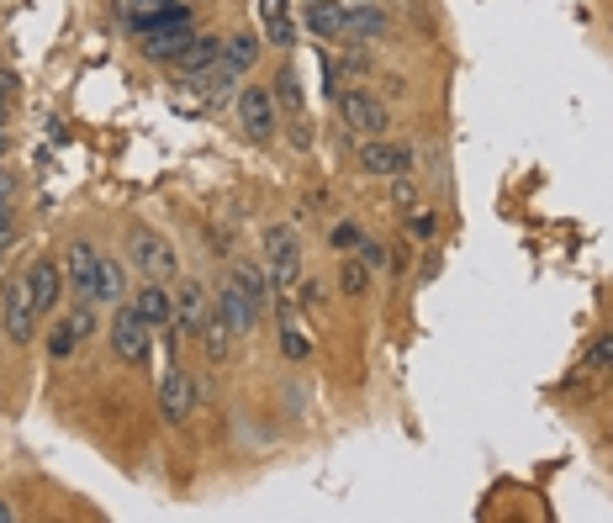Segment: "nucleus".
<instances>
[{
	"label": "nucleus",
	"instance_id": "obj_12",
	"mask_svg": "<svg viewBox=\"0 0 613 523\" xmlns=\"http://www.w3.org/2000/svg\"><path fill=\"white\" fill-rule=\"evenodd\" d=\"M228 280H233V286H238V291L249 296V302H254L259 312H265V302H270V291H275V286H270V270H265V265H254V259H238V265L228 270Z\"/></svg>",
	"mask_w": 613,
	"mask_h": 523
},
{
	"label": "nucleus",
	"instance_id": "obj_34",
	"mask_svg": "<svg viewBox=\"0 0 613 523\" xmlns=\"http://www.w3.org/2000/svg\"><path fill=\"white\" fill-rule=\"evenodd\" d=\"M434 228H439V222H434L429 212H423V217H413V233H418V238H434Z\"/></svg>",
	"mask_w": 613,
	"mask_h": 523
},
{
	"label": "nucleus",
	"instance_id": "obj_35",
	"mask_svg": "<svg viewBox=\"0 0 613 523\" xmlns=\"http://www.w3.org/2000/svg\"><path fill=\"white\" fill-rule=\"evenodd\" d=\"M0 238L11 244V212H0Z\"/></svg>",
	"mask_w": 613,
	"mask_h": 523
},
{
	"label": "nucleus",
	"instance_id": "obj_13",
	"mask_svg": "<svg viewBox=\"0 0 613 523\" xmlns=\"http://www.w3.org/2000/svg\"><path fill=\"white\" fill-rule=\"evenodd\" d=\"M360 164L370 175H407L413 170V154H407V148H392V143H365Z\"/></svg>",
	"mask_w": 613,
	"mask_h": 523
},
{
	"label": "nucleus",
	"instance_id": "obj_5",
	"mask_svg": "<svg viewBox=\"0 0 613 523\" xmlns=\"http://www.w3.org/2000/svg\"><path fill=\"white\" fill-rule=\"evenodd\" d=\"M170 328H175V339H201V328H207V286H201V280H185L180 286Z\"/></svg>",
	"mask_w": 613,
	"mask_h": 523
},
{
	"label": "nucleus",
	"instance_id": "obj_37",
	"mask_svg": "<svg viewBox=\"0 0 613 523\" xmlns=\"http://www.w3.org/2000/svg\"><path fill=\"white\" fill-rule=\"evenodd\" d=\"M0 523H11V502H0Z\"/></svg>",
	"mask_w": 613,
	"mask_h": 523
},
{
	"label": "nucleus",
	"instance_id": "obj_17",
	"mask_svg": "<svg viewBox=\"0 0 613 523\" xmlns=\"http://www.w3.org/2000/svg\"><path fill=\"white\" fill-rule=\"evenodd\" d=\"M307 32L312 37H344V6H333V0H312V6H307Z\"/></svg>",
	"mask_w": 613,
	"mask_h": 523
},
{
	"label": "nucleus",
	"instance_id": "obj_26",
	"mask_svg": "<svg viewBox=\"0 0 613 523\" xmlns=\"http://www.w3.org/2000/svg\"><path fill=\"white\" fill-rule=\"evenodd\" d=\"M281 349H286V360H307V339H302V328H296V323L281 328Z\"/></svg>",
	"mask_w": 613,
	"mask_h": 523
},
{
	"label": "nucleus",
	"instance_id": "obj_9",
	"mask_svg": "<svg viewBox=\"0 0 613 523\" xmlns=\"http://www.w3.org/2000/svg\"><path fill=\"white\" fill-rule=\"evenodd\" d=\"M222 59V37H191V43H185V53H180V59H175V74H180V80L185 85H196L201 80V74H207L212 64Z\"/></svg>",
	"mask_w": 613,
	"mask_h": 523
},
{
	"label": "nucleus",
	"instance_id": "obj_18",
	"mask_svg": "<svg viewBox=\"0 0 613 523\" xmlns=\"http://www.w3.org/2000/svg\"><path fill=\"white\" fill-rule=\"evenodd\" d=\"M191 27H175V32H159V37H143V53L148 59H159V64H175L180 53H185V43H191Z\"/></svg>",
	"mask_w": 613,
	"mask_h": 523
},
{
	"label": "nucleus",
	"instance_id": "obj_39",
	"mask_svg": "<svg viewBox=\"0 0 613 523\" xmlns=\"http://www.w3.org/2000/svg\"><path fill=\"white\" fill-rule=\"evenodd\" d=\"M0 154H6V138H0Z\"/></svg>",
	"mask_w": 613,
	"mask_h": 523
},
{
	"label": "nucleus",
	"instance_id": "obj_27",
	"mask_svg": "<svg viewBox=\"0 0 613 523\" xmlns=\"http://www.w3.org/2000/svg\"><path fill=\"white\" fill-rule=\"evenodd\" d=\"M69 328L80 333V339H90V333H96V302H80V312L69 317Z\"/></svg>",
	"mask_w": 613,
	"mask_h": 523
},
{
	"label": "nucleus",
	"instance_id": "obj_14",
	"mask_svg": "<svg viewBox=\"0 0 613 523\" xmlns=\"http://www.w3.org/2000/svg\"><path fill=\"white\" fill-rule=\"evenodd\" d=\"M133 259L154 275V280H164V275H175V254L164 249V238H154V233H133Z\"/></svg>",
	"mask_w": 613,
	"mask_h": 523
},
{
	"label": "nucleus",
	"instance_id": "obj_25",
	"mask_svg": "<svg viewBox=\"0 0 613 523\" xmlns=\"http://www.w3.org/2000/svg\"><path fill=\"white\" fill-rule=\"evenodd\" d=\"M74 344H80V333H74L69 323H59V328L48 333V360H64V354H69Z\"/></svg>",
	"mask_w": 613,
	"mask_h": 523
},
{
	"label": "nucleus",
	"instance_id": "obj_33",
	"mask_svg": "<svg viewBox=\"0 0 613 523\" xmlns=\"http://www.w3.org/2000/svg\"><path fill=\"white\" fill-rule=\"evenodd\" d=\"M11 196H16V180L11 170H0V212H11Z\"/></svg>",
	"mask_w": 613,
	"mask_h": 523
},
{
	"label": "nucleus",
	"instance_id": "obj_11",
	"mask_svg": "<svg viewBox=\"0 0 613 523\" xmlns=\"http://www.w3.org/2000/svg\"><path fill=\"white\" fill-rule=\"evenodd\" d=\"M217 312H222V323H228L233 333H254V328H259V307L233 286V280H222V291H217Z\"/></svg>",
	"mask_w": 613,
	"mask_h": 523
},
{
	"label": "nucleus",
	"instance_id": "obj_23",
	"mask_svg": "<svg viewBox=\"0 0 613 523\" xmlns=\"http://www.w3.org/2000/svg\"><path fill=\"white\" fill-rule=\"evenodd\" d=\"M365 286H370V265H365V259H344V265H339V291L360 296Z\"/></svg>",
	"mask_w": 613,
	"mask_h": 523
},
{
	"label": "nucleus",
	"instance_id": "obj_8",
	"mask_svg": "<svg viewBox=\"0 0 613 523\" xmlns=\"http://www.w3.org/2000/svg\"><path fill=\"white\" fill-rule=\"evenodd\" d=\"M27 286H32L37 312H53V307H59V296H64V286H69V275H64L59 265H53V259H32Z\"/></svg>",
	"mask_w": 613,
	"mask_h": 523
},
{
	"label": "nucleus",
	"instance_id": "obj_2",
	"mask_svg": "<svg viewBox=\"0 0 613 523\" xmlns=\"http://www.w3.org/2000/svg\"><path fill=\"white\" fill-rule=\"evenodd\" d=\"M111 349L127 365H143L148 349H154V323L138 312V302H117V317H111Z\"/></svg>",
	"mask_w": 613,
	"mask_h": 523
},
{
	"label": "nucleus",
	"instance_id": "obj_32",
	"mask_svg": "<svg viewBox=\"0 0 613 523\" xmlns=\"http://www.w3.org/2000/svg\"><path fill=\"white\" fill-rule=\"evenodd\" d=\"M296 302H302V307H318V302H323V286H318V280H302V286H296Z\"/></svg>",
	"mask_w": 613,
	"mask_h": 523
},
{
	"label": "nucleus",
	"instance_id": "obj_16",
	"mask_svg": "<svg viewBox=\"0 0 613 523\" xmlns=\"http://www.w3.org/2000/svg\"><path fill=\"white\" fill-rule=\"evenodd\" d=\"M175 27H191V11H185L180 0H175V6L148 11V16H138V22H133V32H138V37H159V32H175Z\"/></svg>",
	"mask_w": 613,
	"mask_h": 523
},
{
	"label": "nucleus",
	"instance_id": "obj_38",
	"mask_svg": "<svg viewBox=\"0 0 613 523\" xmlns=\"http://www.w3.org/2000/svg\"><path fill=\"white\" fill-rule=\"evenodd\" d=\"M0 259H6V238H0Z\"/></svg>",
	"mask_w": 613,
	"mask_h": 523
},
{
	"label": "nucleus",
	"instance_id": "obj_1",
	"mask_svg": "<svg viewBox=\"0 0 613 523\" xmlns=\"http://www.w3.org/2000/svg\"><path fill=\"white\" fill-rule=\"evenodd\" d=\"M265 270H270L275 291L302 286V244H296V228H286V222L265 228Z\"/></svg>",
	"mask_w": 613,
	"mask_h": 523
},
{
	"label": "nucleus",
	"instance_id": "obj_22",
	"mask_svg": "<svg viewBox=\"0 0 613 523\" xmlns=\"http://www.w3.org/2000/svg\"><path fill=\"white\" fill-rule=\"evenodd\" d=\"M96 302H127V270L117 265V259H101V291H96Z\"/></svg>",
	"mask_w": 613,
	"mask_h": 523
},
{
	"label": "nucleus",
	"instance_id": "obj_4",
	"mask_svg": "<svg viewBox=\"0 0 613 523\" xmlns=\"http://www.w3.org/2000/svg\"><path fill=\"white\" fill-rule=\"evenodd\" d=\"M339 111H344V122L355 127V133H370V138L386 133V122H392L386 106L370 96V90H339Z\"/></svg>",
	"mask_w": 613,
	"mask_h": 523
},
{
	"label": "nucleus",
	"instance_id": "obj_31",
	"mask_svg": "<svg viewBox=\"0 0 613 523\" xmlns=\"http://www.w3.org/2000/svg\"><path fill=\"white\" fill-rule=\"evenodd\" d=\"M587 365H592V370H613V339H603L598 349H592V354H587Z\"/></svg>",
	"mask_w": 613,
	"mask_h": 523
},
{
	"label": "nucleus",
	"instance_id": "obj_15",
	"mask_svg": "<svg viewBox=\"0 0 613 523\" xmlns=\"http://www.w3.org/2000/svg\"><path fill=\"white\" fill-rule=\"evenodd\" d=\"M138 312H143L154 328H170V323H175V296L164 291L159 280H148V286H138Z\"/></svg>",
	"mask_w": 613,
	"mask_h": 523
},
{
	"label": "nucleus",
	"instance_id": "obj_20",
	"mask_svg": "<svg viewBox=\"0 0 613 523\" xmlns=\"http://www.w3.org/2000/svg\"><path fill=\"white\" fill-rule=\"evenodd\" d=\"M344 32L355 37V43H370V37L386 32V16L370 11V6H355V11H344Z\"/></svg>",
	"mask_w": 613,
	"mask_h": 523
},
{
	"label": "nucleus",
	"instance_id": "obj_24",
	"mask_svg": "<svg viewBox=\"0 0 613 523\" xmlns=\"http://www.w3.org/2000/svg\"><path fill=\"white\" fill-rule=\"evenodd\" d=\"M275 101H286V111H302V85H296V69H281L275 74Z\"/></svg>",
	"mask_w": 613,
	"mask_h": 523
},
{
	"label": "nucleus",
	"instance_id": "obj_29",
	"mask_svg": "<svg viewBox=\"0 0 613 523\" xmlns=\"http://www.w3.org/2000/svg\"><path fill=\"white\" fill-rule=\"evenodd\" d=\"M159 6H175V0H122V16H127V22H138V16L159 11Z\"/></svg>",
	"mask_w": 613,
	"mask_h": 523
},
{
	"label": "nucleus",
	"instance_id": "obj_28",
	"mask_svg": "<svg viewBox=\"0 0 613 523\" xmlns=\"http://www.w3.org/2000/svg\"><path fill=\"white\" fill-rule=\"evenodd\" d=\"M360 238H365V233L355 228V222H339V228H333V249L349 254V249H360Z\"/></svg>",
	"mask_w": 613,
	"mask_h": 523
},
{
	"label": "nucleus",
	"instance_id": "obj_36",
	"mask_svg": "<svg viewBox=\"0 0 613 523\" xmlns=\"http://www.w3.org/2000/svg\"><path fill=\"white\" fill-rule=\"evenodd\" d=\"M6 90H11V74H6V69H0V96H6Z\"/></svg>",
	"mask_w": 613,
	"mask_h": 523
},
{
	"label": "nucleus",
	"instance_id": "obj_6",
	"mask_svg": "<svg viewBox=\"0 0 613 523\" xmlns=\"http://www.w3.org/2000/svg\"><path fill=\"white\" fill-rule=\"evenodd\" d=\"M238 122H244L249 138H270L275 133V96L265 85H249L244 96H238Z\"/></svg>",
	"mask_w": 613,
	"mask_h": 523
},
{
	"label": "nucleus",
	"instance_id": "obj_19",
	"mask_svg": "<svg viewBox=\"0 0 613 523\" xmlns=\"http://www.w3.org/2000/svg\"><path fill=\"white\" fill-rule=\"evenodd\" d=\"M259 16H265V32H270V43H296V27H291V16H286V0H259Z\"/></svg>",
	"mask_w": 613,
	"mask_h": 523
},
{
	"label": "nucleus",
	"instance_id": "obj_10",
	"mask_svg": "<svg viewBox=\"0 0 613 523\" xmlns=\"http://www.w3.org/2000/svg\"><path fill=\"white\" fill-rule=\"evenodd\" d=\"M159 413H164V423L191 418V376H185L180 365H170L164 381H159Z\"/></svg>",
	"mask_w": 613,
	"mask_h": 523
},
{
	"label": "nucleus",
	"instance_id": "obj_21",
	"mask_svg": "<svg viewBox=\"0 0 613 523\" xmlns=\"http://www.w3.org/2000/svg\"><path fill=\"white\" fill-rule=\"evenodd\" d=\"M201 349H207V360H212V365L228 360V349H233V328L222 323V312H217V317H207V328H201Z\"/></svg>",
	"mask_w": 613,
	"mask_h": 523
},
{
	"label": "nucleus",
	"instance_id": "obj_40",
	"mask_svg": "<svg viewBox=\"0 0 613 523\" xmlns=\"http://www.w3.org/2000/svg\"><path fill=\"white\" fill-rule=\"evenodd\" d=\"M0 111H6V96H0Z\"/></svg>",
	"mask_w": 613,
	"mask_h": 523
},
{
	"label": "nucleus",
	"instance_id": "obj_7",
	"mask_svg": "<svg viewBox=\"0 0 613 523\" xmlns=\"http://www.w3.org/2000/svg\"><path fill=\"white\" fill-rule=\"evenodd\" d=\"M64 275H69V291L80 296V302H96V291H101V254L90 244H74Z\"/></svg>",
	"mask_w": 613,
	"mask_h": 523
},
{
	"label": "nucleus",
	"instance_id": "obj_30",
	"mask_svg": "<svg viewBox=\"0 0 613 523\" xmlns=\"http://www.w3.org/2000/svg\"><path fill=\"white\" fill-rule=\"evenodd\" d=\"M360 259H365L370 270H381V265H386V249L376 244V238H360Z\"/></svg>",
	"mask_w": 613,
	"mask_h": 523
},
{
	"label": "nucleus",
	"instance_id": "obj_3",
	"mask_svg": "<svg viewBox=\"0 0 613 523\" xmlns=\"http://www.w3.org/2000/svg\"><path fill=\"white\" fill-rule=\"evenodd\" d=\"M37 302H32V286L27 280H11L6 296H0V328L11 333V344H27L32 333H37Z\"/></svg>",
	"mask_w": 613,
	"mask_h": 523
}]
</instances>
